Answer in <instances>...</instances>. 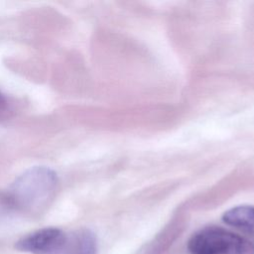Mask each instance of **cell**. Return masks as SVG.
Returning a JSON list of instances; mask_svg holds the SVG:
<instances>
[{
    "label": "cell",
    "instance_id": "obj_1",
    "mask_svg": "<svg viewBox=\"0 0 254 254\" xmlns=\"http://www.w3.org/2000/svg\"><path fill=\"white\" fill-rule=\"evenodd\" d=\"M188 249L190 254H254V244L217 226H207L193 233Z\"/></svg>",
    "mask_w": 254,
    "mask_h": 254
},
{
    "label": "cell",
    "instance_id": "obj_5",
    "mask_svg": "<svg viewBox=\"0 0 254 254\" xmlns=\"http://www.w3.org/2000/svg\"><path fill=\"white\" fill-rule=\"evenodd\" d=\"M74 254H96V238L91 231L83 229L75 234Z\"/></svg>",
    "mask_w": 254,
    "mask_h": 254
},
{
    "label": "cell",
    "instance_id": "obj_6",
    "mask_svg": "<svg viewBox=\"0 0 254 254\" xmlns=\"http://www.w3.org/2000/svg\"><path fill=\"white\" fill-rule=\"evenodd\" d=\"M11 113V105L4 93L0 90V121L5 120Z\"/></svg>",
    "mask_w": 254,
    "mask_h": 254
},
{
    "label": "cell",
    "instance_id": "obj_3",
    "mask_svg": "<svg viewBox=\"0 0 254 254\" xmlns=\"http://www.w3.org/2000/svg\"><path fill=\"white\" fill-rule=\"evenodd\" d=\"M67 242L66 235L61 229L47 227L23 236L16 242L15 248L31 254H61Z\"/></svg>",
    "mask_w": 254,
    "mask_h": 254
},
{
    "label": "cell",
    "instance_id": "obj_4",
    "mask_svg": "<svg viewBox=\"0 0 254 254\" xmlns=\"http://www.w3.org/2000/svg\"><path fill=\"white\" fill-rule=\"evenodd\" d=\"M222 220L226 224L254 236V206L238 205L232 207L223 213Z\"/></svg>",
    "mask_w": 254,
    "mask_h": 254
},
{
    "label": "cell",
    "instance_id": "obj_2",
    "mask_svg": "<svg viewBox=\"0 0 254 254\" xmlns=\"http://www.w3.org/2000/svg\"><path fill=\"white\" fill-rule=\"evenodd\" d=\"M57 186L58 177L54 171L46 167H34L15 180L9 194L20 205H39L52 196Z\"/></svg>",
    "mask_w": 254,
    "mask_h": 254
}]
</instances>
